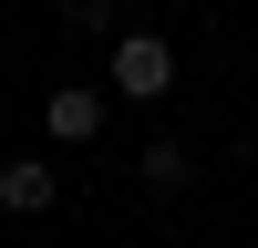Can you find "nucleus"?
<instances>
[{
	"instance_id": "1",
	"label": "nucleus",
	"mask_w": 258,
	"mask_h": 248,
	"mask_svg": "<svg viewBox=\"0 0 258 248\" xmlns=\"http://www.w3.org/2000/svg\"><path fill=\"white\" fill-rule=\"evenodd\" d=\"M165 83H176L165 31H124V41H114V93H124V103H165Z\"/></svg>"
},
{
	"instance_id": "2",
	"label": "nucleus",
	"mask_w": 258,
	"mask_h": 248,
	"mask_svg": "<svg viewBox=\"0 0 258 248\" xmlns=\"http://www.w3.org/2000/svg\"><path fill=\"white\" fill-rule=\"evenodd\" d=\"M41 124H52L62 145H93V135H103V93H93V83H62V93L41 103Z\"/></svg>"
},
{
	"instance_id": "3",
	"label": "nucleus",
	"mask_w": 258,
	"mask_h": 248,
	"mask_svg": "<svg viewBox=\"0 0 258 248\" xmlns=\"http://www.w3.org/2000/svg\"><path fill=\"white\" fill-rule=\"evenodd\" d=\"M52 197H62V186H52L41 155H11V165H0V207H11V217H41Z\"/></svg>"
},
{
	"instance_id": "4",
	"label": "nucleus",
	"mask_w": 258,
	"mask_h": 248,
	"mask_svg": "<svg viewBox=\"0 0 258 248\" xmlns=\"http://www.w3.org/2000/svg\"><path fill=\"white\" fill-rule=\"evenodd\" d=\"M145 186H186V145H145Z\"/></svg>"
}]
</instances>
